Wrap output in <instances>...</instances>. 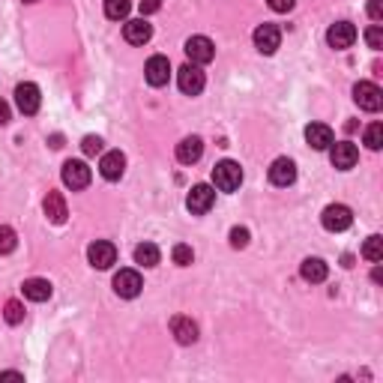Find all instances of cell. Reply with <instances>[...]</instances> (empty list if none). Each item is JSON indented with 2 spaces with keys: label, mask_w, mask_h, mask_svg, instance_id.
<instances>
[{
  "label": "cell",
  "mask_w": 383,
  "mask_h": 383,
  "mask_svg": "<svg viewBox=\"0 0 383 383\" xmlns=\"http://www.w3.org/2000/svg\"><path fill=\"white\" fill-rule=\"evenodd\" d=\"M213 183H216L219 192H236L243 183V168L231 159H222L216 168H213Z\"/></svg>",
  "instance_id": "obj_1"
},
{
  "label": "cell",
  "mask_w": 383,
  "mask_h": 383,
  "mask_svg": "<svg viewBox=\"0 0 383 383\" xmlns=\"http://www.w3.org/2000/svg\"><path fill=\"white\" fill-rule=\"evenodd\" d=\"M321 222H323L326 231L342 234V231H347L354 224V213H351V207H344V204H330L321 213Z\"/></svg>",
  "instance_id": "obj_2"
},
{
  "label": "cell",
  "mask_w": 383,
  "mask_h": 383,
  "mask_svg": "<svg viewBox=\"0 0 383 383\" xmlns=\"http://www.w3.org/2000/svg\"><path fill=\"white\" fill-rule=\"evenodd\" d=\"M213 204H216V189H210L207 183L192 186L189 198H186V207H189V213H195V216H204V213H210V210H213Z\"/></svg>",
  "instance_id": "obj_3"
},
{
  "label": "cell",
  "mask_w": 383,
  "mask_h": 383,
  "mask_svg": "<svg viewBox=\"0 0 383 383\" xmlns=\"http://www.w3.org/2000/svg\"><path fill=\"white\" fill-rule=\"evenodd\" d=\"M354 99H356V105L363 108V111H380L383 108V90L377 84H371V81H359L354 87Z\"/></svg>",
  "instance_id": "obj_4"
},
{
  "label": "cell",
  "mask_w": 383,
  "mask_h": 383,
  "mask_svg": "<svg viewBox=\"0 0 383 383\" xmlns=\"http://www.w3.org/2000/svg\"><path fill=\"white\" fill-rule=\"evenodd\" d=\"M177 84H180V90H183L186 96H198L201 90H204L207 78H204V72H201L198 63H186L183 69L177 72Z\"/></svg>",
  "instance_id": "obj_5"
},
{
  "label": "cell",
  "mask_w": 383,
  "mask_h": 383,
  "mask_svg": "<svg viewBox=\"0 0 383 383\" xmlns=\"http://www.w3.org/2000/svg\"><path fill=\"white\" fill-rule=\"evenodd\" d=\"M15 105H18L21 114H27V117H30V114H36L39 105H42L39 87H36V84H30V81L18 84V87H15Z\"/></svg>",
  "instance_id": "obj_6"
},
{
  "label": "cell",
  "mask_w": 383,
  "mask_h": 383,
  "mask_svg": "<svg viewBox=\"0 0 383 383\" xmlns=\"http://www.w3.org/2000/svg\"><path fill=\"white\" fill-rule=\"evenodd\" d=\"M186 58H189V63H198V66H204V63H210L213 58H216V48H213V42L207 39V36H192V39H186Z\"/></svg>",
  "instance_id": "obj_7"
},
{
  "label": "cell",
  "mask_w": 383,
  "mask_h": 383,
  "mask_svg": "<svg viewBox=\"0 0 383 383\" xmlns=\"http://www.w3.org/2000/svg\"><path fill=\"white\" fill-rule=\"evenodd\" d=\"M330 159L339 171H351V168L359 162V150L356 144L351 141H339V144H330Z\"/></svg>",
  "instance_id": "obj_8"
},
{
  "label": "cell",
  "mask_w": 383,
  "mask_h": 383,
  "mask_svg": "<svg viewBox=\"0 0 383 383\" xmlns=\"http://www.w3.org/2000/svg\"><path fill=\"white\" fill-rule=\"evenodd\" d=\"M326 42H330L335 51L351 48V45L356 42V27L351 25V21H335V25L326 30Z\"/></svg>",
  "instance_id": "obj_9"
},
{
  "label": "cell",
  "mask_w": 383,
  "mask_h": 383,
  "mask_svg": "<svg viewBox=\"0 0 383 383\" xmlns=\"http://www.w3.org/2000/svg\"><path fill=\"white\" fill-rule=\"evenodd\" d=\"M63 183L69 186L72 192L75 189H87L90 186V168H87V162H81V159L63 162Z\"/></svg>",
  "instance_id": "obj_10"
},
{
  "label": "cell",
  "mask_w": 383,
  "mask_h": 383,
  "mask_svg": "<svg viewBox=\"0 0 383 383\" xmlns=\"http://www.w3.org/2000/svg\"><path fill=\"white\" fill-rule=\"evenodd\" d=\"M144 78H147L150 87H165L168 78H171V60L162 58V54L150 58L147 66H144Z\"/></svg>",
  "instance_id": "obj_11"
},
{
  "label": "cell",
  "mask_w": 383,
  "mask_h": 383,
  "mask_svg": "<svg viewBox=\"0 0 383 383\" xmlns=\"http://www.w3.org/2000/svg\"><path fill=\"white\" fill-rule=\"evenodd\" d=\"M87 261L93 264L96 269H108L111 264L117 261V249H114V243H108V240H96V243H90V249H87Z\"/></svg>",
  "instance_id": "obj_12"
},
{
  "label": "cell",
  "mask_w": 383,
  "mask_h": 383,
  "mask_svg": "<svg viewBox=\"0 0 383 383\" xmlns=\"http://www.w3.org/2000/svg\"><path fill=\"white\" fill-rule=\"evenodd\" d=\"M141 288H144V281H141V276L135 273V269H120V273L114 276V290H117V297H123V300H135L141 294Z\"/></svg>",
  "instance_id": "obj_13"
},
{
  "label": "cell",
  "mask_w": 383,
  "mask_h": 383,
  "mask_svg": "<svg viewBox=\"0 0 383 383\" xmlns=\"http://www.w3.org/2000/svg\"><path fill=\"white\" fill-rule=\"evenodd\" d=\"M281 45V30L276 25H261L255 30V48L261 54H276Z\"/></svg>",
  "instance_id": "obj_14"
},
{
  "label": "cell",
  "mask_w": 383,
  "mask_h": 383,
  "mask_svg": "<svg viewBox=\"0 0 383 383\" xmlns=\"http://www.w3.org/2000/svg\"><path fill=\"white\" fill-rule=\"evenodd\" d=\"M294 180H297V165H294V159L281 156V159H276L273 165H269V183H273V186H290Z\"/></svg>",
  "instance_id": "obj_15"
},
{
  "label": "cell",
  "mask_w": 383,
  "mask_h": 383,
  "mask_svg": "<svg viewBox=\"0 0 383 383\" xmlns=\"http://www.w3.org/2000/svg\"><path fill=\"white\" fill-rule=\"evenodd\" d=\"M123 171H126V156H123L120 150H111V153H105L102 156V162H99V174H102L105 180H120L123 177Z\"/></svg>",
  "instance_id": "obj_16"
},
{
  "label": "cell",
  "mask_w": 383,
  "mask_h": 383,
  "mask_svg": "<svg viewBox=\"0 0 383 383\" xmlns=\"http://www.w3.org/2000/svg\"><path fill=\"white\" fill-rule=\"evenodd\" d=\"M171 332L174 339L180 344H195L198 342V323L186 318V314H177V318H171Z\"/></svg>",
  "instance_id": "obj_17"
},
{
  "label": "cell",
  "mask_w": 383,
  "mask_h": 383,
  "mask_svg": "<svg viewBox=\"0 0 383 383\" xmlns=\"http://www.w3.org/2000/svg\"><path fill=\"white\" fill-rule=\"evenodd\" d=\"M42 210H45V216H48V222L54 224H63L66 216H69V210H66V198L60 195V192H48L42 201Z\"/></svg>",
  "instance_id": "obj_18"
},
{
  "label": "cell",
  "mask_w": 383,
  "mask_h": 383,
  "mask_svg": "<svg viewBox=\"0 0 383 383\" xmlns=\"http://www.w3.org/2000/svg\"><path fill=\"white\" fill-rule=\"evenodd\" d=\"M201 156H204V141H201L198 135H192V138H183V141L177 144V162L195 165Z\"/></svg>",
  "instance_id": "obj_19"
},
{
  "label": "cell",
  "mask_w": 383,
  "mask_h": 383,
  "mask_svg": "<svg viewBox=\"0 0 383 383\" xmlns=\"http://www.w3.org/2000/svg\"><path fill=\"white\" fill-rule=\"evenodd\" d=\"M150 36H153V27L144 18H135L123 25V39L129 45H144V42H150Z\"/></svg>",
  "instance_id": "obj_20"
},
{
  "label": "cell",
  "mask_w": 383,
  "mask_h": 383,
  "mask_svg": "<svg viewBox=\"0 0 383 383\" xmlns=\"http://www.w3.org/2000/svg\"><path fill=\"white\" fill-rule=\"evenodd\" d=\"M306 141L311 150H326L332 144V129L326 123H309L306 126Z\"/></svg>",
  "instance_id": "obj_21"
},
{
  "label": "cell",
  "mask_w": 383,
  "mask_h": 383,
  "mask_svg": "<svg viewBox=\"0 0 383 383\" xmlns=\"http://www.w3.org/2000/svg\"><path fill=\"white\" fill-rule=\"evenodd\" d=\"M326 273H330V267H326L321 257H306V261L300 264V276L306 281H311V285H321L326 278Z\"/></svg>",
  "instance_id": "obj_22"
},
{
  "label": "cell",
  "mask_w": 383,
  "mask_h": 383,
  "mask_svg": "<svg viewBox=\"0 0 383 383\" xmlns=\"http://www.w3.org/2000/svg\"><path fill=\"white\" fill-rule=\"evenodd\" d=\"M21 290H25V297L30 302H45L51 297V281H45V278H27L25 285H21Z\"/></svg>",
  "instance_id": "obj_23"
},
{
  "label": "cell",
  "mask_w": 383,
  "mask_h": 383,
  "mask_svg": "<svg viewBox=\"0 0 383 383\" xmlns=\"http://www.w3.org/2000/svg\"><path fill=\"white\" fill-rule=\"evenodd\" d=\"M159 246H153V243H141V246H135V264H141V267H156L159 264Z\"/></svg>",
  "instance_id": "obj_24"
},
{
  "label": "cell",
  "mask_w": 383,
  "mask_h": 383,
  "mask_svg": "<svg viewBox=\"0 0 383 383\" xmlns=\"http://www.w3.org/2000/svg\"><path fill=\"white\" fill-rule=\"evenodd\" d=\"M132 13V0H105V15L111 21H123Z\"/></svg>",
  "instance_id": "obj_25"
},
{
  "label": "cell",
  "mask_w": 383,
  "mask_h": 383,
  "mask_svg": "<svg viewBox=\"0 0 383 383\" xmlns=\"http://www.w3.org/2000/svg\"><path fill=\"white\" fill-rule=\"evenodd\" d=\"M363 257H365V261H371V264H380V261H383V240H380L377 234L365 240V246H363Z\"/></svg>",
  "instance_id": "obj_26"
},
{
  "label": "cell",
  "mask_w": 383,
  "mask_h": 383,
  "mask_svg": "<svg viewBox=\"0 0 383 383\" xmlns=\"http://www.w3.org/2000/svg\"><path fill=\"white\" fill-rule=\"evenodd\" d=\"M15 246H18V236H15V231L9 228V224H0V255L15 252Z\"/></svg>",
  "instance_id": "obj_27"
},
{
  "label": "cell",
  "mask_w": 383,
  "mask_h": 383,
  "mask_svg": "<svg viewBox=\"0 0 383 383\" xmlns=\"http://www.w3.org/2000/svg\"><path fill=\"white\" fill-rule=\"evenodd\" d=\"M365 147L368 150H380L383 147V123H371L365 129Z\"/></svg>",
  "instance_id": "obj_28"
},
{
  "label": "cell",
  "mask_w": 383,
  "mask_h": 383,
  "mask_svg": "<svg viewBox=\"0 0 383 383\" xmlns=\"http://www.w3.org/2000/svg\"><path fill=\"white\" fill-rule=\"evenodd\" d=\"M4 318H6V323H13V326L21 323V321H25V306H21L18 300H9L4 306Z\"/></svg>",
  "instance_id": "obj_29"
},
{
  "label": "cell",
  "mask_w": 383,
  "mask_h": 383,
  "mask_svg": "<svg viewBox=\"0 0 383 383\" xmlns=\"http://www.w3.org/2000/svg\"><path fill=\"white\" fill-rule=\"evenodd\" d=\"M174 264L177 267H189L192 261H195V252H192V246H183V243H180V246H174Z\"/></svg>",
  "instance_id": "obj_30"
},
{
  "label": "cell",
  "mask_w": 383,
  "mask_h": 383,
  "mask_svg": "<svg viewBox=\"0 0 383 383\" xmlns=\"http://www.w3.org/2000/svg\"><path fill=\"white\" fill-rule=\"evenodd\" d=\"M102 147H105V141L99 138V135H87V138L81 141L84 156H96V153H102Z\"/></svg>",
  "instance_id": "obj_31"
},
{
  "label": "cell",
  "mask_w": 383,
  "mask_h": 383,
  "mask_svg": "<svg viewBox=\"0 0 383 383\" xmlns=\"http://www.w3.org/2000/svg\"><path fill=\"white\" fill-rule=\"evenodd\" d=\"M365 42H368V48H375V51L383 48V30H380V25H371L365 30Z\"/></svg>",
  "instance_id": "obj_32"
},
{
  "label": "cell",
  "mask_w": 383,
  "mask_h": 383,
  "mask_svg": "<svg viewBox=\"0 0 383 383\" xmlns=\"http://www.w3.org/2000/svg\"><path fill=\"white\" fill-rule=\"evenodd\" d=\"M231 246L234 249H246L249 246V228H240V224L231 228Z\"/></svg>",
  "instance_id": "obj_33"
},
{
  "label": "cell",
  "mask_w": 383,
  "mask_h": 383,
  "mask_svg": "<svg viewBox=\"0 0 383 383\" xmlns=\"http://www.w3.org/2000/svg\"><path fill=\"white\" fill-rule=\"evenodd\" d=\"M267 4H269V9H273V13H290L297 0H267Z\"/></svg>",
  "instance_id": "obj_34"
},
{
  "label": "cell",
  "mask_w": 383,
  "mask_h": 383,
  "mask_svg": "<svg viewBox=\"0 0 383 383\" xmlns=\"http://www.w3.org/2000/svg\"><path fill=\"white\" fill-rule=\"evenodd\" d=\"M159 9H162V0H141V15L159 13Z\"/></svg>",
  "instance_id": "obj_35"
},
{
  "label": "cell",
  "mask_w": 383,
  "mask_h": 383,
  "mask_svg": "<svg viewBox=\"0 0 383 383\" xmlns=\"http://www.w3.org/2000/svg\"><path fill=\"white\" fill-rule=\"evenodd\" d=\"M368 15L375 18V21L383 18V0H371V4H368Z\"/></svg>",
  "instance_id": "obj_36"
},
{
  "label": "cell",
  "mask_w": 383,
  "mask_h": 383,
  "mask_svg": "<svg viewBox=\"0 0 383 383\" xmlns=\"http://www.w3.org/2000/svg\"><path fill=\"white\" fill-rule=\"evenodd\" d=\"M9 117H13V114H9V105L4 102V99H0V126H6Z\"/></svg>",
  "instance_id": "obj_37"
},
{
  "label": "cell",
  "mask_w": 383,
  "mask_h": 383,
  "mask_svg": "<svg viewBox=\"0 0 383 383\" xmlns=\"http://www.w3.org/2000/svg\"><path fill=\"white\" fill-rule=\"evenodd\" d=\"M0 380H25V375H18V371H4Z\"/></svg>",
  "instance_id": "obj_38"
},
{
  "label": "cell",
  "mask_w": 383,
  "mask_h": 383,
  "mask_svg": "<svg viewBox=\"0 0 383 383\" xmlns=\"http://www.w3.org/2000/svg\"><path fill=\"white\" fill-rule=\"evenodd\" d=\"M25 4H36V0H25Z\"/></svg>",
  "instance_id": "obj_39"
}]
</instances>
